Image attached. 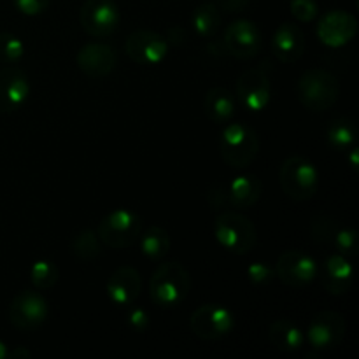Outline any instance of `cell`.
I'll use <instances>...</instances> for the list:
<instances>
[{
    "label": "cell",
    "mask_w": 359,
    "mask_h": 359,
    "mask_svg": "<svg viewBox=\"0 0 359 359\" xmlns=\"http://www.w3.org/2000/svg\"><path fill=\"white\" fill-rule=\"evenodd\" d=\"M191 290L188 270L177 262L161 263L149 280V297L156 307L172 309L181 305Z\"/></svg>",
    "instance_id": "cell-1"
},
{
    "label": "cell",
    "mask_w": 359,
    "mask_h": 359,
    "mask_svg": "<svg viewBox=\"0 0 359 359\" xmlns=\"http://www.w3.org/2000/svg\"><path fill=\"white\" fill-rule=\"evenodd\" d=\"M217 244L237 256L249 255L258 244V231L249 217L237 212H223L214 221Z\"/></svg>",
    "instance_id": "cell-2"
},
{
    "label": "cell",
    "mask_w": 359,
    "mask_h": 359,
    "mask_svg": "<svg viewBox=\"0 0 359 359\" xmlns=\"http://www.w3.org/2000/svg\"><path fill=\"white\" fill-rule=\"evenodd\" d=\"M259 153V137L245 123H230L221 132L219 154L230 167L245 168Z\"/></svg>",
    "instance_id": "cell-3"
},
{
    "label": "cell",
    "mask_w": 359,
    "mask_h": 359,
    "mask_svg": "<svg viewBox=\"0 0 359 359\" xmlns=\"http://www.w3.org/2000/svg\"><path fill=\"white\" fill-rule=\"evenodd\" d=\"M339 81L330 70L309 69L298 81V100L312 112L328 111L339 98Z\"/></svg>",
    "instance_id": "cell-4"
},
{
    "label": "cell",
    "mask_w": 359,
    "mask_h": 359,
    "mask_svg": "<svg viewBox=\"0 0 359 359\" xmlns=\"http://www.w3.org/2000/svg\"><path fill=\"white\" fill-rule=\"evenodd\" d=\"M279 181L283 191L294 202H305L316 195L319 188V172L314 163L304 156H291L280 165Z\"/></svg>",
    "instance_id": "cell-5"
},
{
    "label": "cell",
    "mask_w": 359,
    "mask_h": 359,
    "mask_svg": "<svg viewBox=\"0 0 359 359\" xmlns=\"http://www.w3.org/2000/svg\"><path fill=\"white\" fill-rule=\"evenodd\" d=\"M142 233V217L130 209H116L102 217L98 238L111 249H125Z\"/></svg>",
    "instance_id": "cell-6"
},
{
    "label": "cell",
    "mask_w": 359,
    "mask_h": 359,
    "mask_svg": "<svg viewBox=\"0 0 359 359\" xmlns=\"http://www.w3.org/2000/svg\"><path fill=\"white\" fill-rule=\"evenodd\" d=\"M189 328L198 339L214 342L233 332L235 314L224 305L203 304L191 314Z\"/></svg>",
    "instance_id": "cell-7"
},
{
    "label": "cell",
    "mask_w": 359,
    "mask_h": 359,
    "mask_svg": "<svg viewBox=\"0 0 359 359\" xmlns=\"http://www.w3.org/2000/svg\"><path fill=\"white\" fill-rule=\"evenodd\" d=\"M49 305L37 291H21L13 298L9 305V321L21 332L37 330L48 319Z\"/></svg>",
    "instance_id": "cell-8"
},
{
    "label": "cell",
    "mask_w": 359,
    "mask_h": 359,
    "mask_svg": "<svg viewBox=\"0 0 359 359\" xmlns=\"http://www.w3.org/2000/svg\"><path fill=\"white\" fill-rule=\"evenodd\" d=\"M118 6L114 0H86L79 11L83 30L91 37H109L119 25Z\"/></svg>",
    "instance_id": "cell-9"
},
{
    "label": "cell",
    "mask_w": 359,
    "mask_h": 359,
    "mask_svg": "<svg viewBox=\"0 0 359 359\" xmlns=\"http://www.w3.org/2000/svg\"><path fill=\"white\" fill-rule=\"evenodd\" d=\"M276 277L290 287H305L318 277L319 266L312 256L302 251H286L276 263Z\"/></svg>",
    "instance_id": "cell-10"
},
{
    "label": "cell",
    "mask_w": 359,
    "mask_h": 359,
    "mask_svg": "<svg viewBox=\"0 0 359 359\" xmlns=\"http://www.w3.org/2000/svg\"><path fill=\"white\" fill-rule=\"evenodd\" d=\"M346 319H344L342 314L333 311H323L312 318L305 339L311 342L314 349H335L342 344L344 337H346Z\"/></svg>",
    "instance_id": "cell-11"
},
{
    "label": "cell",
    "mask_w": 359,
    "mask_h": 359,
    "mask_svg": "<svg viewBox=\"0 0 359 359\" xmlns=\"http://www.w3.org/2000/svg\"><path fill=\"white\" fill-rule=\"evenodd\" d=\"M224 48L238 60H251L259 53L263 44L262 30L255 21L237 20L224 30Z\"/></svg>",
    "instance_id": "cell-12"
},
{
    "label": "cell",
    "mask_w": 359,
    "mask_h": 359,
    "mask_svg": "<svg viewBox=\"0 0 359 359\" xmlns=\"http://www.w3.org/2000/svg\"><path fill=\"white\" fill-rule=\"evenodd\" d=\"M125 51L139 65H158L168 53V44L153 30H137L126 37Z\"/></svg>",
    "instance_id": "cell-13"
},
{
    "label": "cell",
    "mask_w": 359,
    "mask_h": 359,
    "mask_svg": "<svg viewBox=\"0 0 359 359\" xmlns=\"http://www.w3.org/2000/svg\"><path fill=\"white\" fill-rule=\"evenodd\" d=\"M237 95L249 111H263L272 98V84L266 70L263 67L245 70L237 81Z\"/></svg>",
    "instance_id": "cell-14"
},
{
    "label": "cell",
    "mask_w": 359,
    "mask_h": 359,
    "mask_svg": "<svg viewBox=\"0 0 359 359\" xmlns=\"http://www.w3.org/2000/svg\"><path fill=\"white\" fill-rule=\"evenodd\" d=\"M30 95V83L23 69L6 65L0 69V114H11L25 105Z\"/></svg>",
    "instance_id": "cell-15"
},
{
    "label": "cell",
    "mask_w": 359,
    "mask_h": 359,
    "mask_svg": "<svg viewBox=\"0 0 359 359\" xmlns=\"http://www.w3.org/2000/svg\"><path fill=\"white\" fill-rule=\"evenodd\" d=\"M358 32V20L346 11H330L319 20L318 37L328 48L349 44Z\"/></svg>",
    "instance_id": "cell-16"
},
{
    "label": "cell",
    "mask_w": 359,
    "mask_h": 359,
    "mask_svg": "<svg viewBox=\"0 0 359 359\" xmlns=\"http://www.w3.org/2000/svg\"><path fill=\"white\" fill-rule=\"evenodd\" d=\"M76 62L84 76H88L90 79H104L116 69L118 55L112 46L90 42L77 51Z\"/></svg>",
    "instance_id": "cell-17"
},
{
    "label": "cell",
    "mask_w": 359,
    "mask_h": 359,
    "mask_svg": "<svg viewBox=\"0 0 359 359\" xmlns=\"http://www.w3.org/2000/svg\"><path fill=\"white\" fill-rule=\"evenodd\" d=\"M105 291L112 304L118 307H128L142 291V277L133 266H121L111 273L105 284Z\"/></svg>",
    "instance_id": "cell-18"
},
{
    "label": "cell",
    "mask_w": 359,
    "mask_h": 359,
    "mask_svg": "<svg viewBox=\"0 0 359 359\" xmlns=\"http://www.w3.org/2000/svg\"><path fill=\"white\" fill-rule=\"evenodd\" d=\"M272 49L283 63H294L305 53V35L294 23L279 25L272 37Z\"/></svg>",
    "instance_id": "cell-19"
},
{
    "label": "cell",
    "mask_w": 359,
    "mask_h": 359,
    "mask_svg": "<svg viewBox=\"0 0 359 359\" xmlns=\"http://www.w3.org/2000/svg\"><path fill=\"white\" fill-rule=\"evenodd\" d=\"M354 269L353 265L347 262L346 256L332 255L326 258L325 265H323L321 283L328 293L340 297V294H346L347 291L351 290Z\"/></svg>",
    "instance_id": "cell-20"
},
{
    "label": "cell",
    "mask_w": 359,
    "mask_h": 359,
    "mask_svg": "<svg viewBox=\"0 0 359 359\" xmlns=\"http://www.w3.org/2000/svg\"><path fill=\"white\" fill-rule=\"evenodd\" d=\"M203 111L212 123H217V125L228 123L237 111V102H235L233 93L221 86L210 88L203 98Z\"/></svg>",
    "instance_id": "cell-21"
},
{
    "label": "cell",
    "mask_w": 359,
    "mask_h": 359,
    "mask_svg": "<svg viewBox=\"0 0 359 359\" xmlns=\"http://www.w3.org/2000/svg\"><path fill=\"white\" fill-rule=\"evenodd\" d=\"M269 339L276 349L283 353H294L304 347L305 333L290 319H277L270 325Z\"/></svg>",
    "instance_id": "cell-22"
},
{
    "label": "cell",
    "mask_w": 359,
    "mask_h": 359,
    "mask_svg": "<svg viewBox=\"0 0 359 359\" xmlns=\"http://www.w3.org/2000/svg\"><path fill=\"white\" fill-rule=\"evenodd\" d=\"M262 193L263 184L256 175H238L228 188V202L233 203V207H238V209H248V207L256 205V202L262 198Z\"/></svg>",
    "instance_id": "cell-23"
},
{
    "label": "cell",
    "mask_w": 359,
    "mask_h": 359,
    "mask_svg": "<svg viewBox=\"0 0 359 359\" xmlns=\"http://www.w3.org/2000/svg\"><path fill=\"white\" fill-rule=\"evenodd\" d=\"M140 249L146 258L153 262H161L170 251V237L167 230L160 226H149L140 233Z\"/></svg>",
    "instance_id": "cell-24"
},
{
    "label": "cell",
    "mask_w": 359,
    "mask_h": 359,
    "mask_svg": "<svg viewBox=\"0 0 359 359\" xmlns=\"http://www.w3.org/2000/svg\"><path fill=\"white\" fill-rule=\"evenodd\" d=\"M191 21L200 37H212L221 25L219 7L212 2H202L193 13Z\"/></svg>",
    "instance_id": "cell-25"
},
{
    "label": "cell",
    "mask_w": 359,
    "mask_h": 359,
    "mask_svg": "<svg viewBox=\"0 0 359 359\" xmlns=\"http://www.w3.org/2000/svg\"><path fill=\"white\" fill-rule=\"evenodd\" d=\"M328 144L337 151H349L356 140V125L351 119H335L326 132Z\"/></svg>",
    "instance_id": "cell-26"
},
{
    "label": "cell",
    "mask_w": 359,
    "mask_h": 359,
    "mask_svg": "<svg viewBox=\"0 0 359 359\" xmlns=\"http://www.w3.org/2000/svg\"><path fill=\"white\" fill-rule=\"evenodd\" d=\"M72 252L77 259L88 263L97 259V256L100 255L102 242L98 238V235L93 230H83L81 233H77L72 241Z\"/></svg>",
    "instance_id": "cell-27"
},
{
    "label": "cell",
    "mask_w": 359,
    "mask_h": 359,
    "mask_svg": "<svg viewBox=\"0 0 359 359\" xmlns=\"http://www.w3.org/2000/svg\"><path fill=\"white\" fill-rule=\"evenodd\" d=\"M58 266L48 259H41V262L34 263L30 270V280L37 290H51L55 284L58 283Z\"/></svg>",
    "instance_id": "cell-28"
},
{
    "label": "cell",
    "mask_w": 359,
    "mask_h": 359,
    "mask_svg": "<svg viewBox=\"0 0 359 359\" xmlns=\"http://www.w3.org/2000/svg\"><path fill=\"white\" fill-rule=\"evenodd\" d=\"M25 55V46L20 39L11 32H0V63L14 65Z\"/></svg>",
    "instance_id": "cell-29"
},
{
    "label": "cell",
    "mask_w": 359,
    "mask_h": 359,
    "mask_svg": "<svg viewBox=\"0 0 359 359\" xmlns=\"http://www.w3.org/2000/svg\"><path fill=\"white\" fill-rule=\"evenodd\" d=\"M290 9L294 20L302 23H311L319 14V6L316 0H291Z\"/></svg>",
    "instance_id": "cell-30"
},
{
    "label": "cell",
    "mask_w": 359,
    "mask_h": 359,
    "mask_svg": "<svg viewBox=\"0 0 359 359\" xmlns=\"http://www.w3.org/2000/svg\"><path fill=\"white\" fill-rule=\"evenodd\" d=\"M333 241H335L337 249L342 256H353L358 252V231L353 228H347V230H340L333 235Z\"/></svg>",
    "instance_id": "cell-31"
},
{
    "label": "cell",
    "mask_w": 359,
    "mask_h": 359,
    "mask_svg": "<svg viewBox=\"0 0 359 359\" xmlns=\"http://www.w3.org/2000/svg\"><path fill=\"white\" fill-rule=\"evenodd\" d=\"M13 4L25 16H39L48 11L51 0H13Z\"/></svg>",
    "instance_id": "cell-32"
},
{
    "label": "cell",
    "mask_w": 359,
    "mask_h": 359,
    "mask_svg": "<svg viewBox=\"0 0 359 359\" xmlns=\"http://www.w3.org/2000/svg\"><path fill=\"white\" fill-rule=\"evenodd\" d=\"M248 277L252 284H269L276 277V270L270 269L265 263H252L248 269Z\"/></svg>",
    "instance_id": "cell-33"
},
{
    "label": "cell",
    "mask_w": 359,
    "mask_h": 359,
    "mask_svg": "<svg viewBox=\"0 0 359 359\" xmlns=\"http://www.w3.org/2000/svg\"><path fill=\"white\" fill-rule=\"evenodd\" d=\"M128 325H130V328L133 330V332H139V333L146 332V330L149 328V325H151L149 314H147V312L144 311V309H140V307L132 309V311H130V314H128Z\"/></svg>",
    "instance_id": "cell-34"
},
{
    "label": "cell",
    "mask_w": 359,
    "mask_h": 359,
    "mask_svg": "<svg viewBox=\"0 0 359 359\" xmlns=\"http://www.w3.org/2000/svg\"><path fill=\"white\" fill-rule=\"evenodd\" d=\"M249 2L251 0H216V6L228 11V13H241L249 6Z\"/></svg>",
    "instance_id": "cell-35"
},
{
    "label": "cell",
    "mask_w": 359,
    "mask_h": 359,
    "mask_svg": "<svg viewBox=\"0 0 359 359\" xmlns=\"http://www.w3.org/2000/svg\"><path fill=\"white\" fill-rule=\"evenodd\" d=\"M9 358H14V359L30 358V351H27V349H14L13 353H11V351H9Z\"/></svg>",
    "instance_id": "cell-36"
},
{
    "label": "cell",
    "mask_w": 359,
    "mask_h": 359,
    "mask_svg": "<svg viewBox=\"0 0 359 359\" xmlns=\"http://www.w3.org/2000/svg\"><path fill=\"white\" fill-rule=\"evenodd\" d=\"M9 358V349H7V346L4 342H0V359H6Z\"/></svg>",
    "instance_id": "cell-37"
},
{
    "label": "cell",
    "mask_w": 359,
    "mask_h": 359,
    "mask_svg": "<svg viewBox=\"0 0 359 359\" xmlns=\"http://www.w3.org/2000/svg\"><path fill=\"white\" fill-rule=\"evenodd\" d=\"M351 149H353V147H351ZM356 154H358V151L353 149V156H351V163H353V167H358V158H356Z\"/></svg>",
    "instance_id": "cell-38"
}]
</instances>
